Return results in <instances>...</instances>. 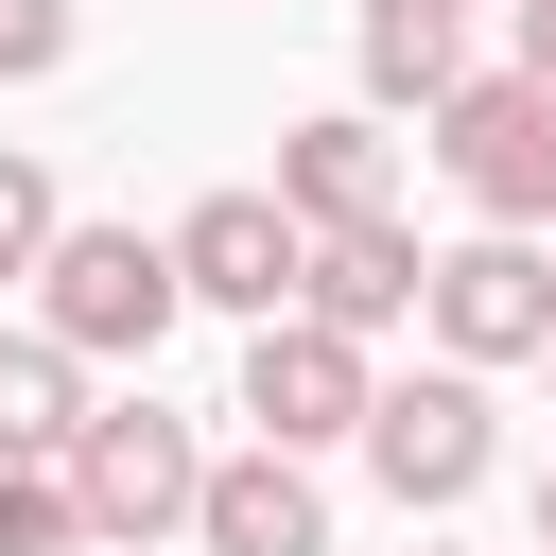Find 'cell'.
Masks as SVG:
<instances>
[{
	"label": "cell",
	"instance_id": "obj_1",
	"mask_svg": "<svg viewBox=\"0 0 556 556\" xmlns=\"http://www.w3.org/2000/svg\"><path fill=\"white\" fill-rule=\"evenodd\" d=\"M174 313H191L174 243H139V226H70V243H52V348H70V365H156Z\"/></svg>",
	"mask_w": 556,
	"mask_h": 556
},
{
	"label": "cell",
	"instance_id": "obj_2",
	"mask_svg": "<svg viewBox=\"0 0 556 556\" xmlns=\"http://www.w3.org/2000/svg\"><path fill=\"white\" fill-rule=\"evenodd\" d=\"M70 504H87V539H174V521H208V452L156 400H104L70 452Z\"/></svg>",
	"mask_w": 556,
	"mask_h": 556
},
{
	"label": "cell",
	"instance_id": "obj_3",
	"mask_svg": "<svg viewBox=\"0 0 556 556\" xmlns=\"http://www.w3.org/2000/svg\"><path fill=\"white\" fill-rule=\"evenodd\" d=\"M434 156H452V191L521 243L539 208H556V87H521V70H486V87H452L434 104Z\"/></svg>",
	"mask_w": 556,
	"mask_h": 556
},
{
	"label": "cell",
	"instance_id": "obj_4",
	"mask_svg": "<svg viewBox=\"0 0 556 556\" xmlns=\"http://www.w3.org/2000/svg\"><path fill=\"white\" fill-rule=\"evenodd\" d=\"M174 278H191L208 313L278 330V313H313V226H295L278 191H208V208L174 226Z\"/></svg>",
	"mask_w": 556,
	"mask_h": 556
},
{
	"label": "cell",
	"instance_id": "obj_5",
	"mask_svg": "<svg viewBox=\"0 0 556 556\" xmlns=\"http://www.w3.org/2000/svg\"><path fill=\"white\" fill-rule=\"evenodd\" d=\"M243 417H261V452H330V434H365V417H382V382H365V348H348V330L278 313V330L243 348Z\"/></svg>",
	"mask_w": 556,
	"mask_h": 556
},
{
	"label": "cell",
	"instance_id": "obj_6",
	"mask_svg": "<svg viewBox=\"0 0 556 556\" xmlns=\"http://www.w3.org/2000/svg\"><path fill=\"white\" fill-rule=\"evenodd\" d=\"M434 330H452V365H539V348H556V261L504 243V226L452 243V261H434Z\"/></svg>",
	"mask_w": 556,
	"mask_h": 556
},
{
	"label": "cell",
	"instance_id": "obj_7",
	"mask_svg": "<svg viewBox=\"0 0 556 556\" xmlns=\"http://www.w3.org/2000/svg\"><path fill=\"white\" fill-rule=\"evenodd\" d=\"M365 469H382L400 504H469V486H486V382H469V365H434V382H382V417H365Z\"/></svg>",
	"mask_w": 556,
	"mask_h": 556
},
{
	"label": "cell",
	"instance_id": "obj_8",
	"mask_svg": "<svg viewBox=\"0 0 556 556\" xmlns=\"http://www.w3.org/2000/svg\"><path fill=\"white\" fill-rule=\"evenodd\" d=\"M191 539H208V556H330V504H313V469H295V452H226Z\"/></svg>",
	"mask_w": 556,
	"mask_h": 556
},
{
	"label": "cell",
	"instance_id": "obj_9",
	"mask_svg": "<svg viewBox=\"0 0 556 556\" xmlns=\"http://www.w3.org/2000/svg\"><path fill=\"white\" fill-rule=\"evenodd\" d=\"M278 208H295L313 243L382 226V122H348V104H330V122H295V139H278Z\"/></svg>",
	"mask_w": 556,
	"mask_h": 556
},
{
	"label": "cell",
	"instance_id": "obj_10",
	"mask_svg": "<svg viewBox=\"0 0 556 556\" xmlns=\"http://www.w3.org/2000/svg\"><path fill=\"white\" fill-rule=\"evenodd\" d=\"M400 313H434V261H417V226H348V243H313V330H400Z\"/></svg>",
	"mask_w": 556,
	"mask_h": 556
},
{
	"label": "cell",
	"instance_id": "obj_11",
	"mask_svg": "<svg viewBox=\"0 0 556 556\" xmlns=\"http://www.w3.org/2000/svg\"><path fill=\"white\" fill-rule=\"evenodd\" d=\"M87 417H104V400L70 382V348H52V330H0V469H70Z\"/></svg>",
	"mask_w": 556,
	"mask_h": 556
},
{
	"label": "cell",
	"instance_id": "obj_12",
	"mask_svg": "<svg viewBox=\"0 0 556 556\" xmlns=\"http://www.w3.org/2000/svg\"><path fill=\"white\" fill-rule=\"evenodd\" d=\"M365 87L382 104H452L469 70H452V0H365Z\"/></svg>",
	"mask_w": 556,
	"mask_h": 556
},
{
	"label": "cell",
	"instance_id": "obj_13",
	"mask_svg": "<svg viewBox=\"0 0 556 556\" xmlns=\"http://www.w3.org/2000/svg\"><path fill=\"white\" fill-rule=\"evenodd\" d=\"M70 539H87L70 469H0V556H70Z\"/></svg>",
	"mask_w": 556,
	"mask_h": 556
},
{
	"label": "cell",
	"instance_id": "obj_14",
	"mask_svg": "<svg viewBox=\"0 0 556 556\" xmlns=\"http://www.w3.org/2000/svg\"><path fill=\"white\" fill-rule=\"evenodd\" d=\"M52 243H70V226H52V174L0 156V278H52Z\"/></svg>",
	"mask_w": 556,
	"mask_h": 556
},
{
	"label": "cell",
	"instance_id": "obj_15",
	"mask_svg": "<svg viewBox=\"0 0 556 556\" xmlns=\"http://www.w3.org/2000/svg\"><path fill=\"white\" fill-rule=\"evenodd\" d=\"M35 70H70V0H0V87H35Z\"/></svg>",
	"mask_w": 556,
	"mask_h": 556
},
{
	"label": "cell",
	"instance_id": "obj_16",
	"mask_svg": "<svg viewBox=\"0 0 556 556\" xmlns=\"http://www.w3.org/2000/svg\"><path fill=\"white\" fill-rule=\"evenodd\" d=\"M521 87H556V0H521Z\"/></svg>",
	"mask_w": 556,
	"mask_h": 556
},
{
	"label": "cell",
	"instance_id": "obj_17",
	"mask_svg": "<svg viewBox=\"0 0 556 556\" xmlns=\"http://www.w3.org/2000/svg\"><path fill=\"white\" fill-rule=\"evenodd\" d=\"M539 556H556V469H539Z\"/></svg>",
	"mask_w": 556,
	"mask_h": 556
},
{
	"label": "cell",
	"instance_id": "obj_18",
	"mask_svg": "<svg viewBox=\"0 0 556 556\" xmlns=\"http://www.w3.org/2000/svg\"><path fill=\"white\" fill-rule=\"evenodd\" d=\"M539 365H556V348H539Z\"/></svg>",
	"mask_w": 556,
	"mask_h": 556
}]
</instances>
